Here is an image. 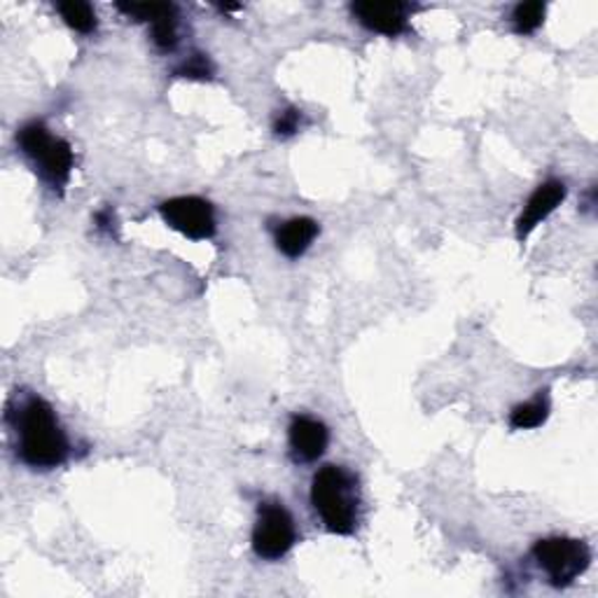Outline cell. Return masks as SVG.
<instances>
[{
  "instance_id": "6da1fadb",
  "label": "cell",
  "mask_w": 598,
  "mask_h": 598,
  "mask_svg": "<svg viewBox=\"0 0 598 598\" xmlns=\"http://www.w3.org/2000/svg\"><path fill=\"white\" fill-rule=\"evenodd\" d=\"M16 452L37 470H52L68 458L70 446L64 428L43 398H29L16 409Z\"/></svg>"
},
{
  "instance_id": "7a4b0ae2",
  "label": "cell",
  "mask_w": 598,
  "mask_h": 598,
  "mask_svg": "<svg viewBox=\"0 0 598 598\" xmlns=\"http://www.w3.org/2000/svg\"><path fill=\"white\" fill-rule=\"evenodd\" d=\"M311 505L334 535H351L358 527V489L344 467L325 465L313 475Z\"/></svg>"
},
{
  "instance_id": "3957f363",
  "label": "cell",
  "mask_w": 598,
  "mask_h": 598,
  "mask_svg": "<svg viewBox=\"0 0 598 598\" xmlns=\"http://www.w3.org/2000/svg\"><path fill=\"white\" fill-rule=\"evenodd\" d=\"M16 143L24 150V155H29L37 166H41L43 178L52 187H56V190H62L70 178L75 159L68 141L54 139L43 122H29L19 129Z\"/></svg>"
},
{
  "instance_id": "277c9868",
  "label": "cell",
  "mask_w": 598,
  "mask_h": 598,
  "mask_svg": "<svg viewBox=\"0 0 598 598\" xmlns=\"http://www.w3.org/2000/svg\"><path fill=\"white\" fill-rule=\"evenodd\" d=\"M533 558L547 573L554 587H568L583 575L591 564V550L587 542L575 538H545L538 540Z\"/></svg>"
},
{
  "instance_id": "5b68a950",
  "label": "cell",
  "mask_w": 598,
  "mask_h": 598,
  "mask_svg": "<svg viewBox=\"0 0 598 598\" xmlns=\"http://www.w3.org/2000/svg\"><path fill=\"white\" fill-rule=\"evenodd\" d=\"M295 519L284 508V502H262L257 523L253 529L255 554L265 561H278L295 547Z\"/></svg>"
},
{
  "instance_id": "8992f818",
  "label": "cell",
  "mask_w": 598,
  "mask_h": 598,
  "mask_svg": "<svg viewBox=\"0 0 598 598\" xmlns=\"http://www.w3.org/2000/svg\"><path fill=\"white\" fill-rule=\"evenodd\" d=\"M168 228L192 241H206L215 234L213 206L199 197H176L159 206Z\"/></svg>"
},
{
  "instance_id": "52a82bcc",
  "label": "cell",
  "mask_w": 598,
  "mask_h": 598,
  "mask_svg": "<svg viewBox=\"0 0 598 598\" xmlns=\"http://www.w3.org/2000/svg\"><path fill=\"white\" fill-rule=\"evenodd\" d=\"M564 199H566V185L564 182L554 180V178L542 182L538 190L531 195L527 206H523L521 215L517 218V236H519V241L527 239L542 220H547L558 209L561 201H564Z\"/></svg>"
},
{
  "instance_id": "ba28073f",
  "label": "cell",
  "mask_w": 598,
  "mask_h": 598,
  "mask_svg": "<svg viewBox=\"0 0 598 598\" xmlns=\"http://www.w3.org/2000/svg\"><path fill=\"white\" fill-rule=\"evenodd\" d=\"M351 12L358 19V24L381 35L392 37L409 29V5L402 3H374V0H363V3H353Z\"/></svg>"
},
{
  "instance_id": "9c48e42d",
  "label": "cell",
  "mask_w": 598,
  "mask_h": 598,
  "mask_svg": "<svg viewBox=\"0 0 598 598\" xmlns=\"http://www.w3.org/2000/svg\"><path fill=\"white\" fill-rule=\"evenodd\" d=\"M288 438H290V449L297 461H318L328 449L330 442V430L323 421L311 419V417H295L290 428H288Z\"/></svg>"
},
{
  "instance_id": "30bf717a",
  "label": "cell",
  "mask_w": 598,
  "mask_h": 598,
  "mask_svg": "<svg viewBox=\"0 0 598 598\" xmlns=\"http://www.w3.org/2000/svg\"><path fill=\"white\" fill-rule=\"evenodd\" d=\"M318 236V222L311 218H292L276 230V248L286 257H302Z\"/></svg>"
},
{
  "instance_id": "8fae6325",
  "label": "cell",
  "mask_w": 598,
  "mask_h": 598,
  "mask_svg": "<svg viewBox=\"0 0 598 598\" xmlns=\"http://www.w3.org/2000/svg\"><path fill=\"white\" fill-rule=\"evenodd\" d=\"M550 417V398L547 396H535L531 402H523L512 409L510 425L514 430H531L547 421Z\"/></svg>"
},
{
  "instance_id": "7c38bea8",
  "label": "cell",
  "mask_w": 598,
  "mask_h": 598,
  "mask_svg": "<svg viewBox=\"0 0 598 598\" xmlns=\"http://www.w3.org/2000/svg\"><path fill=\"white\" fill-rule=\"evenodd\" d=\"M64 22L78 33H91L97 29V14H93L91 5L80 3V0H68V3L56 5Z\"/></svg>"
},
{
  "instance_id": "4fadbf2b",
  "label": "cell",
  "mask_w": 598,
  "mask_h": 598,
  "mask_svg": "<svg viewBox=\"0 0 598 598\" xmlns=\"http://www.w3.org/2000/svg\"><path fill=\"white\" fill-rule=\"evenodd\" d=\"M545 3H540V0H529V3H519L512 12V24L514 31L521 35H531L535 33L542 22H545Z\"/></svg>"
},
{
  "instance_id": "5bb4252c",
  "label": "cell",
  "mask_w": 598,
  "mask_h": 598,
  "mask_svg": "<svg viewBox=\"0 0 598 598\" xmlns=\"http://www.w3.org/2000/svg\"><path fill=\"white\" fill-rule=\"evenodd\" d=\"M150 37H153V43L162 49L168 52L174 49L178 43V22H176V10L168 12L164 16H159L157 22L150 24Z\"/></svg>"
},
{
  "instance_id": "9a60e30c",
  "label": "cell",
  "mask_w": 598,
  "mask_h": 598,
  "mask_svg": "<svg viewBox=\"0 0 598 598\" xmlns=\"http://www.w3.org/2000/svg\"><path fill=\"white\" fill-rule=\"evenodd\" d=\"M118 10L131 19H136V22L153 24V22H157L159 16L174 12L176 8L166 5V3H162V5H157V3H118Z\"/></svg>"
},
{
  "instance_id": "2e32d148",
  "label": "cell",
  "mask_w": 598,
  "mask_h": 598,
  "mask_svg": "<svg viewBox=\"0 0 598 598\" xmlns=\"http://www.w3.org/2000/svg\"><path fill=\"white\" fill-rule=\"evenodd\" d=\"M176 75H180V78H190V80H209L213 75V66L209 62V56L203 54H192L190 59H187L178 70Z\"/></svg>"
},
{
  "instance_id": "e0dca14e",
  "label": "cell",
  "mask_w": 598,
  "mask_h": 598,
  "mask_svg": "<svg viewBox=\"0 0 598 598\" xmlns=\"http://www.w3.org/2000/svg\"><path fill=\"white\" fill-rule=\"evenodd\" d=\"M299 124H302V112L297 108H286L274 120V134L280 139H290L299 131Z\"/></svg>"
}]
</instances>
